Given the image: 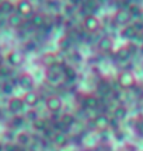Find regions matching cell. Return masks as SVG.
<instances>
[{
  "label": "cell",
  "instance_id": "6da1fadb",
  "mask_svg": "<svg viewBox=\"0 0 143 151\" xmlns=\"http://www.w3.org/2000/svg\"><path fill=\"white\" fill-rule=\"evenodd\" d=\"M1 60H3V59H1V56H0V63H1Z\"/></svg>",
  "mask_w": 143,
  "mask_h": 151
}]
</instances>
